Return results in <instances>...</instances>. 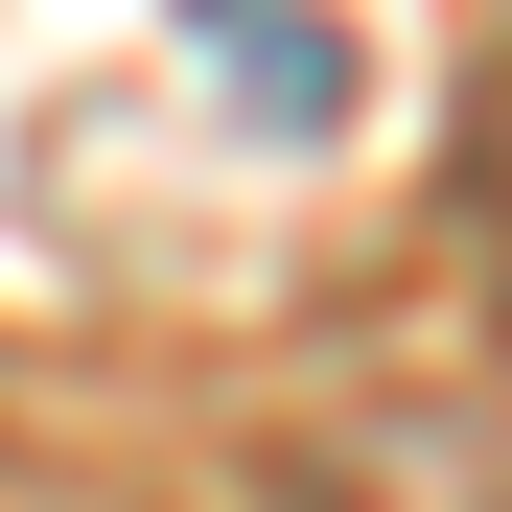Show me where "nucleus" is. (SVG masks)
<instances>
[{
	"label": "nucleus",
	"instance_id": "f257e3e1",
	"mask_svg": "<svg viewBox=\"0 0 512 512\" xmlns=\"http://www.w3.org/2000/svg\"><path fill=\"white\" fill-rule=\"evenodd\" d=\"M466 256H489V303H512V47L466 70Z\"/></svg>",
	"mask_w": 512,
	"mask_h": 512
},
{
	"label": "nucleus",
	"instance_id": "f03ea898",
	"mask_svg": "<svg viewBox=\"0 0 512 512\" xmlns=\"http://www.w3.org/2000/svg\"><path fill=\"white\" fill-rule=\"evenodd\" d=\"M233 70H256V117H326V24H280V0H210Z\"/></svg>",
	"mask_w": 512,
	"mask_h": 512
}]
</instances>
